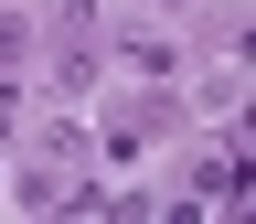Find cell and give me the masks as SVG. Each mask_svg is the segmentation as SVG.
<instances>
[{"instance_id": "277c9868", "label": "cell", "mask_w": 256, "mask_h": 224, "mask_svg": "<svg viewBox=\"0 0 256 224\" xmlns=\"http://www.w3.org/2000/svg\"><path fill=\"white\" fill-rule=\"evenodd\" d=\"M203 0H139V22H192Z\"/></svg>"}, {"instance_id": "6da1fadb", "label": "cell", "mask_w": 256, "mask_h": 224, "mask_svg": "<svg viewBox=\"0 0 256 224\" xmlns=\"http://www.w3.org/2000/svg\"><path fill=\"white\" fill-rule=\"evenodd\" d=\"M96 54H107L128 86H182V75H192V43H182L171 22H118V32H107Z\"/></svg>"}, {"instance_id": "7a4b0ae2", "label": "cell", "mask_w": 256, "mask_h": 224, "mask_svg": "<svg viewBox=\"0 0 256 224\" xmlns=\"http://www.w3.org/2000/svg\"><path fill=\"white\" fill-rule=\"evenodd\" d=\"M32 43H43V22L22 0H0V75H32Z\"/></svg>"}, {"instance_id": "3957f363", "label": "cell", "mask_w": 256, "mask_h": 224, "mask_svg": "<svg viewBox=\"0 0 256 224\" xmlns=\"http://www.w3.org/2000/svg\"><path fill=\"white\" fill-rule=\"evenodd\" d=\"M22 139V75H0V150Z\"/></svg>"}]
</instances>
